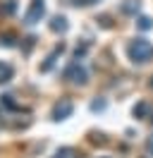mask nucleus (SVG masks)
Segmentation results:
<instances>
[{"mask_svg": "<svg viewBox=\"0 0 153 158\" xmlns=\"http://www.w3.org/2000/svg\"><path fill=\"white\" fill-rule=\"evenodd\" d=\"M62 50H65V46L60 43V46H57V48H55V50H53V53H50V55H48V58H46V62L41 65V72H48V69L53 67V65H55V60H57V55H60Z\"/></svg>", "mask_w": 153, "mask_h": 158, "instance_id": "obj_8", "label": "nucleus"}, {"mask_svg": "<svg viewBox=\"0 0 153 158\" xmlns=\"http://www.w3.org/2000/svg\"><path fill=\"white\" fill-rule=\"evenodd\" d=\"M151 122H153V110H151Z\"/></svg>", "mask_w": 153, "mask_h": 158, "instance_id": "obj_19", "label": "nucleus"}, {"mask_svg": "<svg viewBox=\"0 0 153 158\" xmlns=\"http://www.w3.org/2000/svg\"><path fill=\"white\" fill-rule=\"evenodd\" d=\"M43 15H46V0H31L27 15H24V24H29V27L36 24L43 19Z\"/></svg>", "mask_w": 153, "mask_h": 158, "instance_id": "obj_3", "label": "nucleus"}, {"mask_svg": "<svg viewBox=\"0 0 153 158\" xmlns=\"http://www.w3.org/2000/svg\"><path fill=\"white\" fill-rule=\"evenodd\" d=\"M67 29H69L67 17H62V15H55V17L50 19V31H55V34H65Z\"/></svg>", "mask_w": 153, "mask_h": 158, "instance_id": "obj_5", "label": "nucleus"}, {"mask_svg": "<svg viewBox=\"0 0 153 158\" xmlns=\"http://www.w3.org/2000/svg\"><path fill=\"white\" fill-rule=\"evenodd\" d=\"M146 153H148V156L153 158V134L148 139H146Z\"/></svg>", "mask_w": 153, "mask_h": 158, "instance_id": "obj_17", "label": "nucleus"}, {"mask_svg": "<svg viewBox=\"0 0 153 158\" xmlns=\"http://www.w3.org/2000/svg\"><path fill=\"white\" fill-rule=\"evenodd\" d=\"M0 46H7V48H12V46H14V36H12V34L0 36Z\"/></svg>", "mask_w": 153, "mask_h": 158, "instance_id": "obj_15", "label": "nucleus"}, {"mask_svg": "<svg viewBox=\"0 0 153 158\" xmlns=\"http://www.w3.org/2000/svg\"><path fill=\"white\" fill-rule=\"evenodd\" d=\"M151 86H153V77H151Z\"/></svg>", "mask_w": 153, "mask_h": 158, "instance_id": "obj_20", "label": "nucleus"}, {"mask_svg": "<svg viewBox=\"0 0 153 158\" xmlns=\"http://www.w3.org/2000/svg\"><path fill=\"white\" fill-rule=\"evenodd\" d=\"M74 153H76L74 148H69V146H62V148H57V153H55L53 158H76Z\"/></svg>", "mask_w": 153, "mask_h": 158, "instance_id": "obj_10", "label": "nucleus"}, {"mask_svg": "<svg viewBox=\"0 0 153 158\" xmlns=\"http://www.w3.org/2000/svg\"><path fill=\"white\" fill-rule=\"evenodd\" d=\"M101 24H103L105 29H110V27H113V24H110V17H108V15H103V17H101Z\"/></svg>", "mask_w": 153, "mask_h": 158, "instance_id": "obj_18", "label": "nucleus"}, {"mask_svg": "<svg viewBox=\"0 0 153 158\" xmlns=\"http://www.w3.org/2000/svg\"><path fill=\"white\" fill-rule=\"evenodd\" d=\"M127 55L134 65H146V62L153 60V43L146 39H134L127 46Z\"/></svg>", "mask_w": 153, "mask_h": 158, "instance_id": "obj_1", "label": "nucleus"}, {"mask_svg": "<svg viewBox=\"0 0 153 158\" xmlns=\"http://www.w3.org/2000/svg\"><path fill=\"white\" fill-rule=\"evenodd\" d=\"M62 77L67 79V81H72V84H76V86H84L86 81H89V72H86V67L79 62V60H74V62H69L65 69V74Z\"/></svg>", "mask_w": 153, "mask_h": 158, "instance_id": "obj_2", "label": "nucleus"}, {"mask_svg": "<svg viewBox=\"0 0 153 158\" xmlns=\"http://www.w3.org/2000/svg\"><path fill=\"white\" fill-rule=\"evenodd\" d=\"M86 50H89V43H81V46H76V48H74V60L84 58V55H86Z\"/></svg>", "mask_w": 153, "mask_h": 158, "instance_id": "obj_14", "label": "nucleus"}, {"mask_svg": "<svg viewBox=\"0 0 153 158\" xmlns=\"http://www.w3.org/2000/svg\"><path fill=\"white\" fill-rule=\"evenodd\" d=\"M105 106H108V103H105V98H96V101H91V110H93V113H98V110H105Z\"/></svg>", "mask_w": 153, "mask_h": 158, "instance_id": "obj_13", "label": "nucleus"}, {"mask_svg": "<svg viewBox=\"0 0 153 158\" xmlns=\"http://www.w3.org/2000/svg\"><path fill=\"white\" fill-rule=\"evenodd\" d=\"M136 27L141 31H148V29H153V19L151 17H139V19H136Z\"/></svg>", "mask_w": 153, "mask_h": 158, "instance_id": "obj_11", "label": "nucleus"}, {"mask_svg": "<svg viewBox=\"0 0 153 158\" xmlns=\"http://www.w3.org/2000/svg\"><path fill=\"white\" fill-rule=\"evenodd\" d=\"M72 110H74L72 101H69V98H60L55 106H53V120H55V122H60V120H67L69 115H72Z\"/></svg>", "mask_w": 153, "mask_h": 158, "instance_id": "obj_4", "label": "nucleus"}, {"mask_svg": "<svg viewBox=\"0 0 153 158\" xmlns=\"http://www.w3.org/2000/svg\"><path fill=\"white\" fill-rule=\"evenodd\" d=\"M132 115H134L136 120H146L148 115H151V108H148V103H146V101H139V103H136V106L132 108Z\"/></svg>", "mask_w": 153, "mask_h": 158, "instance_id": "obj_6", "label": "nucleus"}, {"mask_svg": "<svg viewBox=\"0 0 153 158\" xmlns=\"http://www.w3.org/2000/svg\"><path fill=\"white\" fill-rule=\"evenodd\" d=\"M12 77H14V69H12V65L0 60V84H7Z\"/></svg>", "mask_w": 153, "mask_h": 158, "instance_id": "obj_9", "label": "nucleus"}, {"mask_svg": "<svg viewBox=\"0 0 153 158\" xmlns=\"http://www.w3.org/2000/svg\"><path fill=\"white\" fill-rule=\"evenodd\" d=\"M120 10H122V15H134L136 17V12L141 10V0H124Z\"/></svg>", "mask_w": 153, "mask_h": 158, "instance_id": "obj_7", "label": "nucleus"}, {"mask_svg": "<svg viewBox=\"0 0 153 158\" xmlns=\"http://www.w3.org/2000/svg\"><path fill=\"white\" fill-rule=\"evenodd\" d=\"M0 103H2L5 108H10V110H19V106L12 101V96H2V98H0Z\"/></svg>", "mask_w": 153, "mask_h": 158, "instance_id": "obj_12", "label": "nucleus"}, {"mask_svg": "<svg viewBox=\"0 0 153 158\" xmlns=\"http://www.w3.org/2000/svg\"><path fill=\"white\" fill-rule=\"evenodd\" d=\"M14 10H17V2H14V0H7V2H5V15H12Z\"/></svg>", "mask_w": 153, "mask_h": 158, "instance_id": "obj_16", "label": "nucleus"}]
</instances>
